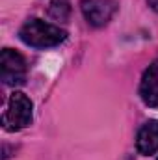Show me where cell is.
Masks as SVG:
<instances>
[{"label": "cell", "instance_id": "obj_4", "mask_svg": "<svg viewBox=\"0 0 158 160\" xmlns=\"http://www.w3.org/2000/svg\"><path fill=\"white\" fill-rule=\"evenodd\" d=\"M0 78L6 86H19L26 78V60L13 48H4L0 54Z\"/></svg>", "mask_w": 158, "mask_h": 160}, {"label": "cell", "instance_id": "obj_3", "mask_svg": "<svg viewBox=\"0 0 158 160\" xmlns=\"http://www.w3.org/2000/svg\"><path fill=\"white\" fill-rule=\"evenodd\" d=\"M80 9L87 24H91L93 28H102L117 13L119 2L117 0H82Z\"/></svg>", "mask_w": 158, "mask_h": 160}, {"label": "cell", "instance_id": "obj_5", "mask_svg": "<svg viewBox=\"0 0 158 160\" xmlns=\"http://www.w3.org/2000/svg\"><path fill=\"white\" fill-rule=\"evenodd\" d=\"M140 97L147 106L158 108V60L143 71L140 80Z\"/></svg>", "mask_w": 158, "mask_h": 160}, {"label": "cell", "instance_id": "obj_6", "mask_svg": "<svg viewBox=\"0 0 158 160\" xmlns=\"http://www.w3.org/2000/svg\"><path fill=\"white\" fill-rule=\"evenodd\" d=\"M136 147L141 155L149 157L158 151V121L151 119L141 125L136 136Z\"/></svg>", "mask_w": 158, "mask_h": 160}, {"label": "cell", "instance_id": "obj_1", "mask_svg": "<svg viewBox=\"0 0 158 160\" xmlns=\"http://www.w3.org/2000/svg\"><path fill=\"white\" fill-rule=\"evenodd\" d=\"M19 38L28 47L50 48V47H58L60 43H63L67 34H65V30H62L60 26H56L52 22L41 21L37 17H32L21 26Z\"/></svg>", "mask_w": 158, "mask_h": 160}, {"label": "cell", "instance_id": "obj_7", "mask_svg": "<svg viewBox=\"0 0 158 160\" xmlns=\"http://www.w3.org/2000/svg\"><path fill=\"white\" fill-rule=\"evenodd\" d=\"M71 13V4L69 0H52L48 8V15L56 21H67Z\"/></svg>", "mask_w": 158, "mask_h": 160}, {"label": "cell", "instance_id": "obj_8", "mask_svg": "<svg viewBox=\"0 0 158 160\" xmlns=\"http://www.w3.org/2000/svg\"><path fill=\"white\" fill-rule=\"evenodd\" d=\"M147 4H149L151 9H155V11L158 13V0H147Z\"/></svg>", "mask_w": 158, "mask_h": 160}, {"label": "cell", "instance_id": "obj_2", "mask_svg": "<svg viewBox=\"0 0 158 160\" xmlns=\"http://www.w3.org/2000/svg\"><path fill=\"white\" fill-rule=\"evenodd\" d=\"M34 104L22 91H13L7 99V106L2 116V125L9 132H17L32 123Z\"/></svg>", "mask_w": 158, "mask_h": 160}]
</instances>
